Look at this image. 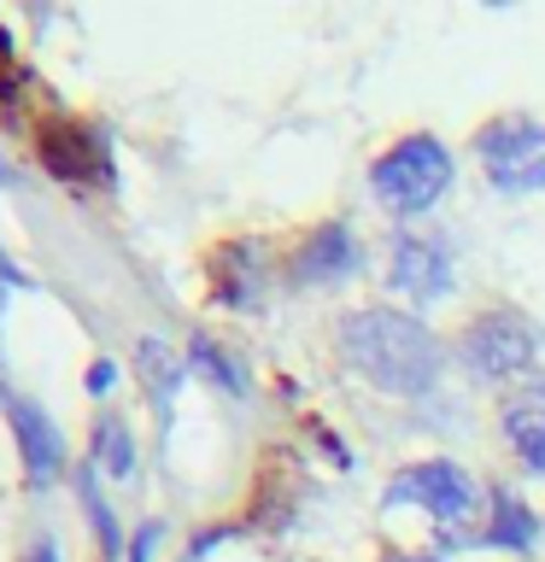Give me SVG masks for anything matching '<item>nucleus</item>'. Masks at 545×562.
<instances>
[{"instance_id":"2","label":"nucleus","mask_w":545,"mask_h":562,"mask_svg":"<svg viewBox=\"0 0 545 562\" xmlns=\"http://www.w3.org/2000/svg\"><path fill=\"white\" fill-rule=\"evenodd\" d=\"M369 188H376L381 205L416 217V211H429L452 188V153L434 135H404L369 165Z\"/></svg>"},{"instance_id":"7","label":"nucleus","mask_w":545,"mask_h":562,"mask_svg":"<svg viewBox=\"0 0 545 562\" xmlns=\"http://www.w3.org/2000/svg\"><path fill=\"white\" fill-rule=\"evenodd\" d=\"M358 258H364L358 235H352L346 223H323L293 246V281L299 288H334V281H346L358 270Z\"/></svg>"},{"instance_id":"16","label":"nucleus","mask_w":545,"mask_h":562,"mask_svg":"<svg viewBox=\"0 0 545 562\" xmlns=\"http://www.w3.org/2000/svg\"><path fill=\"white\" fill-rule=\"evenodd\" d=\"M24 562H59V551H53V544H47V539H35Z\"/></svg>"},{"instance_id":"3","label":"nucleus","mask_w":545,"mask_h":562,"mask_svg":"<svg viewBox=\"0 0 545 562\" xmlns=\"http://www.w3.org/2000/svg\"><path fill=\"white\" fill-rule=\"evenodd\" d=\"M540 323H527L522 311H481V316H469L464 334H457V351H464V369L469 375H481V381H516L527 375V369L540 363Z\"/></svg>"},{"instance_id":"17","label":"nucleus","mask_w":545,"mask_h":562,"mask_svg":"<svg viewBox=\"0 0 545 562\" xmlns=\"http://www.w3.org/2000/svg\"><path fill=\"white\" fill-rule=\"evenodd\" d=\"M0 276H7V281H18V288H24V276H18L12 263H7V252H0Z\"/></svg>"},{"instance_id":"6","label":"nucleus","mask_w":545,"mask_h":562,"mask_svg":"<svg viewBox=\"0 0 545 562\" xmlns=\"http://www.w3.org/2000/svg\"><path fill=\"white\" fill-rule=\"evenodd\" d=\"M35 153H42L47 176H59V182H100L105 176L100 135L77 117H47L42 130H35Z\"/></svg>"},{"instance_id":"1","label":"nucleus","mask_w":545,"mask_h":562,"mask_svg":"<svg viewBox=\"0 0 545 562\" xmlns=\"http://www.w3.org/2000/svg\"><path fill=\"white\" fill-rule=\"evenodd\" d=\"M341 351L346 363L358 369L369 386L381 393H399V398H422L429 386L440 381V346L434 334L404 311H387V305H364L341 323Z\"/></svg>"},{"instance_id":"18","label":"nucleus","mask_w":545,"mask_h":562,"mask_svg":"<svg viewBox=\"0 0 545 562\" xmlns=\"http://www.w3.org/2000/svg\"><path fill=\"white\" fill-rule=\"evenodd\" d=\"M0 176H7V165H0Z\"/></svg>"},{"instance_id":"12","label":"nucleus","mask_w":545,"mask_h":562,"mask_svg":"<svg viewBox=\"0 0 545 562\" xmlns=\"http://www.w3.org/2000/svg\"><path fill=\"white\" fill-rule=\"evenodd\" d=\"M94 469L112 474V481H123V474L135 469V439H130L123 422H100L94 428Z\"/></svg>"},{"instance_id":"5","label":"nucleus","mask_w":545,"mask_h":562,"mask_svg":"<svg viewBox=\"0 0 545 562\" xmlns=\"http://www.w3.org/2000/svg\"><path fill=\"white\" fill-rule=\"evenodd\" d=\"M387 504H416V509H429L434 521L452 527L475 509V481L457 463H416L387 486Z\"/></svg>"},{"instance_id":"13","label":"nucleus","mask_w":545,"mask_h":562,"mask_svg":"<svg viewBox=\"0 0 545 562\" xmlns=\"http://www.w3.org/2000/svg\"><path fill=\"white\" fill-rule=\"evenodd\" d=\"M141 369H147V381H153V404H158V398H170V393H176V381H182V363H176L165 346H153V340L141 346Z\"/></svg>"},{"instance_id":"11","label":"nucleus","mask_w":545,"mask_h":562,"mask_svg":"<svg viewBox=\"0 0 545 562\" xmlns=\"http://www.w3.org/2000/svg\"><path fill=\"white\" fill-rule=\"evenodd\" d=\"M487 544H504V551H527V544H534V516L522 509V498H510V492H492Z\"/></svg>"},{"instance_id":"9","label":"nucleus","mask_w":545,"mask_h":562,"mask_svg":"<svg viewBox=\"0 0 545 562\" xmlns=\"http://www.w3.org/2000/svg\"><path fill=\"white\" fill-rule=\"evenodd\" d=\"M7 416H12V439H18V451H24L30 481H35V486L59 481L65 446H59V434H53V422H47L42 411H35L30 398H12V404H7Z\"/></svg>"},{"instance_id":"14","label":"nucleus","mask_w":545,"mask_h":562,"mask_svg":"<svg viewBox=\"0 0 545 562\" xmlns=\"http://www.w3.org/2000/svg\"><path fill=\"white\" fill-rule=\"evenodd\" d=\"M193 363H200V369H211V375H218V381L229 386V393H241V386H246V381H241V369L229 363L223 351H218V346L205 340V334H200V340H193Z\"/></svg>"},{"instance_id":"15","label":"nucleus","mask_w":545,"mask_h":562,"mask_svg":"<svg viewBox=\"0 0 545 562\" xmlns=\"http://www.w3.org/2000/svg\"><path fill=\"white\" fill-rule=\"evenodd\" d=\"M153 551H158V521H147V527L130 539V562H153Z\"/></svg>"},{"instance_id":"10","label":"nucleus","mask_w":545,"mask_h":562,"mask_svg":"<svg viewBox=\"0 0 545 562\" xmlns=\"http://www.w3.org/2000/svg\"><path fill=\"white\" fill-rule=\"evenodd\" d=\"M504 439L534 474H545V381H527L504 404Z\"/></svg>"},{"instance_id":"4","label":"nucleus","mask_w":545,"mask_h":562,"mask_svg":"<svg viewBox=\"0 0 545 562\" xmlns=\"http://www.w3.org/2000/svg\"><path fill=\"white\" fill-rule=\"evenodd\" d=\"M475 153L499 193H534L545 188V123L534 117H492L475 135Z\"/></svg>"},{"instance_id":"8","label":"nucleus","mask_w":545,"mask_h":562,"mask_svg":"<svg viewBox=\"0 0 545 562\" xmlns=\"http://www.w3.org/2000/svg\"><path fill=\"white\" fill-rule=\"evenodd\" d=\"M387 281L411 299H440L452 288V252L434 235H399L387 258Z\"/></svg>"}]
</instances>
